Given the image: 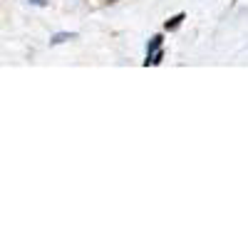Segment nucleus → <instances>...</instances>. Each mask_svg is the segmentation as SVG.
Wrapping results in <instances>:
<instances>
[{"label":"nucleus","mask_w":248,"mask_h":248,"mask_svg":"<svg viewBox=\"0 0 248 248\" xmlns=\"http://www.w3.org/2000/svg\"><path fill=\"white\" fill-rule=\"evenodd\" d=\"M181 20H184V13H179L176 17H171V20H167V30H176V28L181 25Z\"/></svg>","instance_id":"1"},{"label":"nucleus","mask_w":248,"mask_h":248,"mask_svg":"<svg viewBox=\"0 0 248 248\" xmlns=\"http://www.w3.org/2000/svg\"><path fill=\"white\" fill-rule=\"evenodd\" d=\"M109 3H114V0H109Z\"/></svg>","instance_id":"4"},{"label":"nucleus","mask_w":248,"mask_h":248,"mask_svg":"<svg viewBox=\"0 0 248 248\" xmlns=\"http://www.w3.org/2000/svg\"><path fill=\"white\" fill-rule=\"evenodd\" d=\"M159 45H161V35H156V37L152 40V45H149V55H152V52H154V50H156Z\"/></svg>","instance_id":"2"},{"label":"nucleus","mask_w":248,"mask_h":248,"mask_svg":"<svg viewBox=\"0 0 248 248\" xmlns=\"http://www.w3.org/2000/svg\"><path fill=\"white\" fill-rule=\"evenodd\" d=\"M32 3H37V5H45V0H32Z\"/></svg>","instance_id":"3"}]
</instances>
